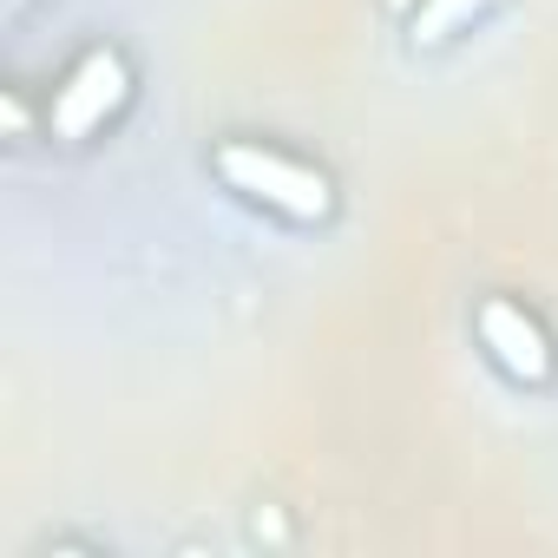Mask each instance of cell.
Listing matches in <instances>:
<instances>
[{"label":"cell","mask_w":558,"mask_h":558,"mask_svg":"<svg viewBox=\"0 0 558 558\" xmlns=\"http://www.w3.org/2000/svg\"><path fill=\"white\" fill-rule=\"evenodd\" d=\"M210 171L236 197H250V204H263L276 217H290V223H329L336 217V178L316 171V165H303V158H290V151H276V145L223 138L210 151Z\"/></svg>","instance_id":"obj_1"},{"label":"cell","mask_w":558,"mask_h":558,"mask_svg":"<svg viewBox=\"0 0 558 558\" xmlns=\"http://www.w3.org/2000/svg\"><path fill=\"white\" fill-rule=\"evenodd\" d=\"M125 99H132V60L119 47H86L47 99V132L66 145H86L125 112Z\"/></svg>","instance_id":"obj_2"},{"label":"cell","mask_w":558,"mask_h":558,"mask_svg":"<svg viewBox=\"0 0 558 558\" xmlns=\"http://www.w3.org/2000/svg\"><path fill=\"white\" fill-rule=\"evenodd\" d=\"M473 329H480L486 362H493L506 381H519V388H545V381H551L558 355H551V336H545V323H538L532 310H519V303L493 296V303H480Z\"/></svg>","instance_id":"obj_3"},{"label":"cell","mask_w":558,"mask_h":558,"mask_svg":"<svg viewBox=\"0 0 558 558\" xmlns=\"http://www.w3.org/2000/svg\"><path fill=\"white\" fill-rule=\"evenodd\" d=\"M486 8H493V0H421V8H414V47H440V40L466 34Z\"/></svg>","instance_id":"obj_4"}]
</instances>
